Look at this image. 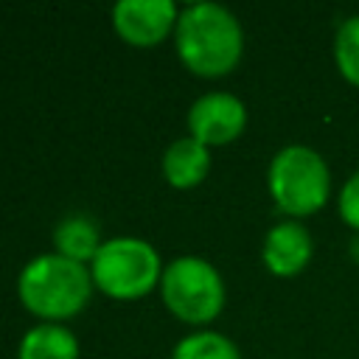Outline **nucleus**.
Masks as SVG:
<instances>
[{
	"mask_svg": "<svg viewBox=\"0 0 359 359\" xmlns=\"http://www.w3.org/2000/svg\"><path fill=\"white\" fill-rule=\"evenodd\" d=\"M174 42L182 65L205 79L230 73L244 53V31L222 3H191L180 8Z\"/></svg>",
	"mask_w": 359,
	"mask_h": 359,
	"instance_id": "nucleus-1",
	"label": "nucleus"
},
{
	"mask_svg": "<svg viewBox=\"0 0 359 359\" xmlns=\"http://www.w3.org/2000/svg\"><path fill=\"white\" fill-rule=\"evenodd\" d=\"M17 294L22 306L45 323L70 320L90 303L93 275L79 261H70L59 252H45L22 266L17 278Z\"/></svg>",
	"mask_w": 359,
	"mask_h": 359,
	"instance_id": "nucleus-2",
	"label": "nucleus"
},
{
	"mask_svg": "<svg viewBox=\"0 0 359 359\" xmlns=\"http://www.w3.org/2000/svg\"><path fill=\"white\" fill-rule=\"evenodd\" d=\"M269 196L289 219H303L325 208L331 194V168L325 157L303 143L275 151L266 168Z\"/></svg>",
	"mask_w": 359,
	"mask_h": 359,
	"instance_id": "nucleus-3",
	"label": "nucleus"
},
{
	"mask_svg": "<svg viewBox=\"0 0 359 359\" xmlns=\"http://www.w3.org/2000/svg\"><path fill=\"white\" fill-rule=\"evenodd\" d=\"M163 269L165 266L157 250L135 236H118L104 241L90 261L93 283L115 300H135L149 294L163 278Z\"/></svg>",
	"mask_w": 359,
	"mask_h": 359,
	"instance_id": "nucleus-4",
	"label": "nucleus"
},
{
	"mask_svg": "<svg viewBox=\"0 0 359 359\" xmlns=\"http://www.w3.org/2000/svg\"><path fill=\"white\" fill-rule=\"evenodd\" d=\"M160 294L174 317H180L182 323H194V325H205L216 320L227 297L219 269L199 255L174 258L163 269Z\"/></svg>",
	"mask_w": 359,
	"mask_h": 359,
	"instance_id": "nucleus-5",
	"label": "nucleus"
},
{
	"mask_svg": "<svg viewBox=\"0 0 359 359\" xmlns=\"http://www.w3.org/2000/svg\"><path fill=\"white\" fill-rule=\"evenodd\" d=\"M247 126V107L238 95L213 90L199 95L188 109V129L191 137L210 146L233 143Z\"/></svg>",
	"mask_w": 359,
	"mask_h": 359,
	"instance_id": "nucleus-6",
	"label": "nucleus"
},
{
	"mask_svg": "<svg viewBox=\"0 0 359 359\" xmlns=\"http://www.w3.org/2000/svg\"><path fill=\"white\" fill-rule=\"evenodd\" d=\"M177 17L180 8L174 0H118L112 6L115 31L137 48L163 42L168 31L177 28Z\"/></svg>",
	"mask_w": 359,
	"mask_h": 359,
	"instance_id": "nucleus-7",
	"label": "nucleus"
},
{
	"mask_svg": "<svg viewBox=\"0 0 359 359\" xmlns=\"http://www.w3.org/2000/svg\"><path fill=\"white\" fill-rule=\"evenodd\" d=\"M314 255V238L309 227L297 219H283L269 227L261 247L264 266L278 278H294L300 275Z\"/></svg>",
	"mask_w": 359,
	"mask_h": 359,
	"instance_id": "nucleus-8",
	"label": "nucleus"
},
{
	"mask_svg": "<svg viewBox=\"0 0 359 359\" xmlns=\"http://www.w3.org/2000/svg\"><path fill=\"white\" fill-rule=\"evenodd\" d=\"M210 171V151L196 137H177L163 151V174L174 188H194Z\"/></svg>",
	"mask_w": 359,
	"mask_h": 359,
	"instance_id": "nucleus-9",
	"label": "nucleus"
},
{
	"mask_svg": "<svg viewBox=\"0 0 359 359\" xmlns=\"http://www.w3.org/2000/svg\"><path fill=\"white\" fill-rule=\"evenodd\" d=\"M17 359H79L76 334L59 323H39L20 339Z\"/></svg>",
	"mask_w": 359,
	"mask_h": 359,
	"instance_id": "nucleus-10",
	"label": "nucleus"
},
{
	"mask_svg": "<svg viewBox=\"0 0 359 359\" xmlns=\"http://www.w3.org/2000/svg\"><path fill=\"white\" fill-rule=\"evenodd\" d=\"M53 244H56V252L59 255L84 264V261H93L95 258V252H98V247L104 241L98 238V227L90 219H84V216H67V219H62L56 224Z\"/></svg>",
	"mask_w": 359,
	"mask_h": 359,
	"instance_id": "nucleus-11",
	"label": "nucleus"
},
{
	"mask_svg": "<svg viewBox=\"0 0 359 359\" xmlns=\"http://www.w3.org/2000/svg\"><path fill=\"white\" fill-rule=\"evenodd\" d=\"M171 359H241V353L230 337L219 331H196L174 345Z\"/></svg>",
	"mask_w": 359,
	"mask_h": 359,
	"instance_id": "nucleus-12",
	"label": "nucleus"
},
{
	"mask_svg": "<svg viewBox=\"0 0 359 359\" xmlns=\"http://www.w3.org/2000/svg\"><path fill=\"white\" fill-rule=\"evenodd\" d=\"M334 65L351 87H359V14L339 22L334 34Z\"/></svg>",
	"mask_w": 359,
	"mask_h": 359,
	"instance_id": "nucleus-13",
	"label": "nucleus"
},
{
	"mask_svg": "<svg viewBox=\"0 0 359 359\" xmlns=\"http://www.w3.org/2000/svg\"><path fill=\"white\" fill-rule=\"evenodd\" d=\"M337 213L351 233H359V168L342 182L337 196Z\"/></svg>",
	"mask_w": 359,
	"mask_h": 359,
	"instance_id": "nucleus-14",
	"label": "nucleus"
},
{
	"mask_svg": "<svg viewBox=\"0 0 359 359\" xmlns=\"http://www.w3.org/2000/svg\"><path fill=\"white\" fill-rule=\"evenodd\" d=\"M348 255H351L353 264H359V233H351V238H348Z\"/></svg>",
	"mask_w": 359,
	"mask_h": 359,
	"instance_id": "nucleus-15",
	"label": "nucleus"
}]
</instances>
